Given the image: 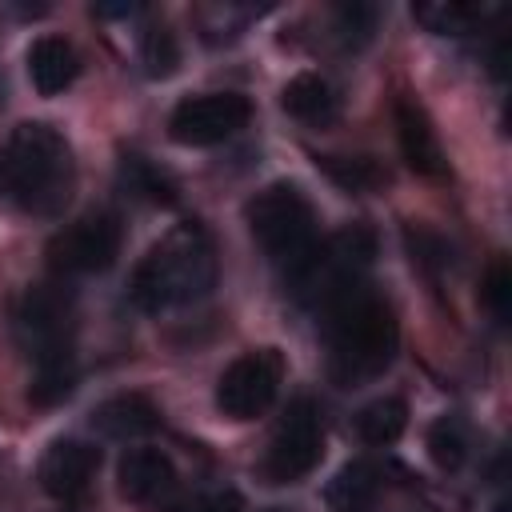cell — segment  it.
<instances>
[{
    "label": "cell",
    "instance_id": "cell-1",
    "mask_svg": "<svg viewBox=\"0 0 512 512\" xmlns=\"http://www.w3.org/2000/svg\"><path fill=\"white\" fill-rule=\"evenodd\" d=\"M324 344H328V376L340 388H360L376 380L400 348V324L392 304L368 284H352L332 304L320 308Z\"/></svg>",
    "mask_w": 512,
    "mask_h": 512
},
{
    "label": "cell",
    "instance_id": "cell-2",
    "mask_svg": "<svg viewBox=\"0 0 512 512\" xmlns=\"http://www.w3.org/2000/svg\"><path fill=\"white\" fill-rule=\"evenodd\" d=\"M76 192L72 144L44 120H24L0 144V200L28 216H60Z\"/></svg>",
    "mask_w": 512,
    "mask_h": 512
},
{
    "label": "cell",
    "instance_id": "cell-3",
    "mask_svg": "<svg viewBox=\"0 0 512 512\" xmlns=\"http://www.w3.org/2000/svg\"><path fill=\"white\" fill-rule=\"evenodd\" d=\"M216 284V244L196 224L184 220L168 228L136 264L128 296L140 312H168L208 296Z\"/></svg>",
    "mask_w": 512,
    "mask_h": 512
},
{
    "label": "cell",
    "instance_id": "cell-4",
    "mask_svg": "<svg viewBox=\"0 0 512 512\" xmlns=\"http://www.w3.org/2000/svg\"><path fill=\"white\" fill-rule=\"evenodd\" d=\"M16 340L32 360V404L48 408L72 396L76 360H72V296L60 280L32 284L16 304Z\"/></svg>",
    "mask_w": 512,
    "mask_h": 512
},
{
    "label": "cell",
    "instance_id": "cell-5",
    "mask_svg": "<svg viewBox=\"0 0 512 512\" xmlns=\"http://www.w3.org/2000/svg\"><path fill=\"white\" fill-rule=\"evenodd\" d=\"M244 220L260 252L284 272V280L316 252V212L296 184H268L244 204Z\"/></svg>",
    "mask_w": 512,
    "mask_h": 512
},
{
    "label": "cell",
    "instance_id": "cell-6",
    "mask_svg": "<svg viewBox=\"0 0 512 512\" xmlns=\"http://www.w3.org/2000/svg\"><path fill=\"white\" fill-rule=\"evenodd\" d=\"M372 256H376L372 232L360 228V224H352V228L320 240L316 252L288 276V288H292V296L300 304H308V308L320 312L324 304H332L352 284H364V272H368Z\"/></svg>",
    "mask_w": 512,
    "mask_h": 512
},
{
    "label": "cell",
    "instance_id": "cell-7",
    "mask_svg": "<svg viewBox=\"0 0 512 512\" xmlns=\"http://www.w3.org/2000/svg\"><path fill=\"white\" fill-rule=\"evenodd\" d=\"M324 456V420H320V408L308 400V396H296L284 416L276 420V432L268 440V452H264V480L268 484H296L304 480Z\"/></svg>",
    "mask_w": 512,
    "mask_h": 512
},
{
    "label": "cell",
    "instance_id": "cell-8",
    "mask_svg": "<svg viewBox=\"0 0 512 512\" xmlns=\"http://www.w3.org/2000/svg\"><path fill=\"white\" fill-rule=\"evenodd\" d=\"M284 380V360L276 348H252L236 356L216 380V408L228 420H256L272 408Z\"/></svg>",
    "mask_w": 512,
    "mask_h": 512
},
{
    "label": "cell",
    "instance_id": "cell-9",
    "mask_svg": "<svg viewBox=\"0 0 512 512\" xmlns=\"http://www.w3.org/2000/svg\"><path fill=\"white\" fill-rule=\"evenodd\" d=\"M120 252V220L116 212H88L64 224L48 240V268L64 276H92L104 272Z\"/></svg>",
    "mask_w": 512,
    "mask_h": 512
},
{
    "label": "cell",
    "instance_id": "cell-10",
    "mask_svg": "<svg viewBox=\"0 0 512 512\" xmlns=\"http://www.w3.org/2000/svg\"><path fill=\"white\" fill-rule=\"evenodd\" d=\"M252 120V104L240 92H200L172 108L168 136L188 148H208L228 136H236Z\"/></svg>",
    "mask_w": 512,
    "mask_h": 512
},
{
    "label": "cell",
    "instance_id": "cell-11",
    "mask_svg": "<svg viewBox=\"0 0 512 512\" xmlns=\"http://www.w3.org/2000/svg\"><path fill=\"white\" fill-rule=\"evenodd\" d=\"M96 468H100V452L92 444H84V440H52L48 452L40 456L36 480L52 500L76 504V500L88 496V488L96 480Z\"/></svg>",
    "mask_w": 512,
    "mask_h": 512
},
{
    "label": "cell",
    "instance_id": "cell-12",
    "mask_svg": "<svg viewBox=\"0 0 512 512\" xmlns=\"http://www.w3.org/2000/svg\"><path fill=\"white\" fill-rule=\"evenodd\" d=\"M116 480H120V496L144 508H168L180 488L176 464L160 448H128L120 456Z\"/></svg>",
    "mask_w": 512,
    "mask_h": 512
},
{
    "label": "cell",
    "instance_id": "cell-13",
    "mask_svg": "<svg viewBox=\"0 0 512 512\" xmlns=\"http://www.w3.org/2000/svg\"><path fill=\"white\" fill-rule=\"evenodd\" d=\"M92 428L108 440H136V436H148L160 428V412L148 396L140 392H120V396H108L104 404H96L92 412Z\"/></svg>",
    "mask_w": 512,
    "mask_h": 512
},
{
    "label": "cell",
    "instance_id": "cell-14",
    "mask_svg": "<svg viewBox=\"0 0 512 512\" xmlns=\"http://www.w3.org/2000/svg\"><path fill=\"white\" fill-rule=\"evenodd\" d=\"M412 16L436 36H472V32L488 28L492 20H500L504 8L476 4V0H432V4H416Z\"/></svg>",
    "mask_w": 512,
    "mask_h": 512
},
{
    "label": "cell",
    "instance_id": "cell-15",
    "mask_svg": "<svg viewBox=\"0 0 512 512\" xmlns=\"http://www.w3.org/2000/svg\"><path fill=\"white\" fill-rule=\"evenodd\" d=\"M28 76L40 96H56L80 76V56L64 36H40L28 48Z\"/></svg>",
    "mask_w": 512,
    "mask_h": 512
},
{
    "label": "cell",
    "instance_id": "cell-16",
    "mask_svg": "<svg viewBox=\"0 0 512 512\" xmlns=\"http://www.w3.org/2000/svg\"><path fill=\"white\" fill-rule=\"evenodd\" d=\"M396 136H400V148H404V160L424 172V176H440L444 172V156H440V140L424 116L420 104L412 100H396Z\"/></svg>",
    "mask_w": 512,
    "mask_h": 512
},
{
    "label": "cell",
    "instance_id": "cell-17",
    "mask_svg": "<svg viewBox=\"0 0 512 512\" xmlns=\"http://www.w3.org/2000/svg\"><path fill=\"white\" fill-rule=\"evenodd\" d=\"M280 104H284L288 116H296L300 124H312V128L332 124L336 112H340V100H336L332 84H328L324 76H316V72L292 76V80L284 84V92H280Z\"/></svg>",
    "mask_w": 512,
    "mask_h": 512
},
{
    "label": "cell",
    "instance_id": "cell-18",
    "mask_svg": "<svg viewBox=\"0 0 512 512\" xmlns=\"http://www.w3.org/2000/svg\"><path fill=\"white\" fill-rule=\"evenodd\" d=\"M380 496V472L368 460H352L328 484V512H372Z\"/></svg>",
    "mask_w": 512,
    "mask_h": 512
},
{
    "label": "cell",
    "instance_id": "cell-19",
    "mask_svg": "<svg viewBox=\"0 0 512 512\" xmlns=\"http://www.w3.org/2000/svg\"><path fill=\"white\" fill-rule=\"evenodd\" d=\"M252 16H260V8H248V4H200V8L192 12V20H196V28H200V40H208V44H228V40H236V36L248 28Z\"/></svg>",
    "mask_w": 512,
    "mask_h": 512
},
{
    "label": "cell",
    "instance_id": "cell-20",
    "mask_svg": "<svg viewBox=\"0 0 512 512\" xmlns=\"http://www.w3.org/2000/svg\"><path fill=\"white\" fill-rule=\"evenodd\" d=\"M404 424H408V408H404V400H396V396H380V400H372V404L356 416V428H360L364 444H376V448L400 440Z\"/></svg>",
    "mask_w": 512,
    "mask_h": 512
},
{
    "label": "cell",
    "instance_id": "cell-21",
    "mask_svg": "<svg viewBox=\"0 0 512 512\" xmlns=\"http://www.w3.org/2000/svg\"><path fill=\"white\" fill-rule=\"evenodd\" d=\"M316 164H320L340 188H348V192H368V188H376V184L388 180V172H384L376 160H368V156H320Z\"/></svg>",
    "mask_w": 512,
    "mask_h": 512
},
{
    "label": "cell",
    "instance_id": "cell-22",
    "mask_svg": "<svg viewBox=\"0 0 512 512\" xmlns=\"http://www.w3.org/2000/svg\"><path fill=\"white\" fill-rule=\"evenodd\" d=\"M428 452L440 468L456 472L464 460H468V428L460 416H440L432 428H428Z\"/></svg>",
    "mask_w": 512,
    "mask_h": 512
},
{
    "label": "cell",
    "instance_id": "cell-23",
    "mask_svg": "<svg viewBox=\"0 0 512 512\" xmlns=\"http://www.w3.org/2000/svg\"><path fill=\"white\" fill-rule=\"evenodd\" d=\"M376 20H380V8H372V4H340L336 8V36L348 48H360L372 40Z\"/></svg>",
    "mask_w": 512,
    "mask_h": 512
},
{
    "label": "cell",
    "instance_id": "cell-24",
    "mask_svg": "<svg viewBox=\"0 0 512 512\" xmlns=\"http://www.w3.org/2000/svg\"><path fill=\"white\" fill-rule=\"evenodd\" d=\"M140 60H144L148 76H172L176 72V60H180L172 32L168 28H148L144 40H140Z\"/></svg>",
    "mask_w": 512,
    "mask_h": 512
},
{
    "label": "cell",
    "instance_id": "cell-25",
    "mask_svg": "<svg viewBox=\"0 0 512 512\" xmlns=\"http://www.w3.org/2000/svg\"><path fill=\"white\" fill-rule=\"evenodd\" d=\"M164 512H244V504L232 488H204L184 500H172Z\"/></svg>",
    "mask_w": 512,
    "mask_h": 512
},
{
    "label": "cell",
    "instance_id": "cell-26",
    "mask_svg": "<svg viewBox=\"0 0 512 512\" xmlns=\"http://www.w3.org/2000/svg\"><path fill=\"white\" fill-rule=\"evenodd\" d=\"M124 180H128L132 192H140V196H148V200H156V204H160V200H164V204L172 200V184H168L156 168H148L144 160H136V156L124 160Z\"/></svg>",
    "mask_w": 512,
    "mask_h": 512
},
{
    "label": "cell",
    "instance_id": "cell-27",
    "mask_svg": "<svg viewBox=\"0 0 512 512\" xmlns=\"http://www.w3.org/2000/svg\"><path fill=\"white\" fill-rule=\"evenodd\" d=\"M508 296H512V280L504 264H492L488 280H484V304L492 308L496 320H508Z\"/></svg>",
    "mask_w": 512,
    "mask_h": 512
},
{
    "label": "cell",
    "instance_id": "cell-28",
    "mask_svg": "<svg viewBox=\"0 0 512 512\" xmlns=\"http://www.w3.org/2000/svg\"><path fill=\"white\" fill-rule=\"evenodd\" d=\"M492 512H508V504H496V508H492Z\"/></svg>",
    "mask_w": 512,
    "mask_h": 512
},
{
    "label": "cell",
    "instance_id": "cell-29",
    "mask_svg": "<svg viewBox=\"0 0 512 512\" xmlns=\"http://www.w3.org/2000/svg\"><path fill=\"white\" fill-rule=\"evenodd\" d=\"M268 512H284V508H268Z\"/></svg>",
    "mask_w": 512,
    "mask_h": 512
}]
</instances>
